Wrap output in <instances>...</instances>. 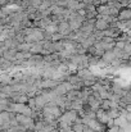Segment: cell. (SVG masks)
Returning a JSON list of instances; mask_svg holds the SVG:
<instances>
[{
  "mask_svg": "<svg viewBox=\"0 0 131 132\" xmlns=\"http://www.w3.org/2000/svg\"><path fill=\"white\" fill-rule=\"evenodd\" d=\"M77 76H79V78L81 80V81H86V80H94V78H96V76L89 69V68H82V69H79L77 71V73H76Z\"/></svg>",
  "mask_w": 131,
  "mask_h": 132,
  "instance_id": "6da1fadb",
  "label": "cell"
},
{
  "mask_svg": "<svg viewBox=\"0 0 131 132\" xmlns=\"http://www.w3.org/2000/svg\"><path fill=\"white\" fill-rule=\"evenodd\" d=\"M122 32L117 28V27H109L108 30H105V31H103V35H104V37H111V39H113L114 41L120 37V35H121Z\"/></svg>",
  "mask_w": 131,
  "mask_h": 132,
  "instance_id": "7a4b0ae2",
  "label": "cell"
},
{
  "mask_svg": "<svg viewBox=\"0 0 131 132\" xmlns=\"http://www.w3.org/2000/svg\"><path fill=\"white\" fill-rule=\"evenodd\" d=\"M131 18V10L130 8H122L118 10L117 21H129Z\"/></svg>",
  "mask_w": 131,
  "mask_h": 132,
  "instance_id": "3957f363",
  "label": "cell"
},
{
  "mask_svg": "<svg viewBox=\"0 0 131 132\" xmlns=\"http://www.w3.org/2000/svg\"><path fill=\"white\" fill-rule=\"evenodd\" d=\"M100 59H102L105 64H111V63L116 59V56H114L113 51H112V50H109V51H104V54L100 56Z\"/></svg>",
  "mask_w": 131,
  "mask_h": 132,
  "instance_id": "277c9868",
  "label": "cell"
},
{
  "mask_svg": "<svg viewBox=\"0 0 131 132\" xmlns=\"http://www.w3.org/2000/svg\"><path fill=\"white\" fill-rule=\"evenodd\" d=\"M58 84L59 82H57L54 80H41V88H44V90H53Z\"/></svg>",
  "mask_w": 131,
  "mask_h": 132,
  "instance_id": "5b68a950",
  "label": "cell"
},
{
  "mask_svg": "<svg viewBox=\"0 0 131 132\" xmlns=\"http://www.w3.org/2000/svg\"><path fill=\"white\" fill-rule=\"evenodd\" d=\"M17 50L16 49H9V50H5L3 53V59L8 60V62H14V55H16Z\"/></svg>",
  "mask_w": 131,
  "mask_h": 132,
  "instance_id": "8992f818",
  "label": "cell"
},
{
  "mask_svg": "<svg viewBox=\"0 0 131 132\" xmlns=\"http://www.w3.org/2000/svg\"><path fill=\"white\" fill-rule=\"evenodd\" d=\"M43 44H44V41L34 43V44L31 45V47H30V53H31L32 55H35V54H40L41 50H43Z\"/></svg>",
  "mask_w": 131,
  "mask_h": 132,
  "instance_id": "52a82bcc",
  "label": "cell"
},
{
  "mask_svg": "<svg viewBox=\"0 0 131 132\" xmlns=\"http://www.w3.org/2000/svg\"><path fill=\"white\" fill-rule=\"evenodd\" d=\"M94 28H95L96 31H105V30L109 28V26H108L103 19H96V22H95V24H94Z\"/></svg>",
  "mask_w": 131,
  "mask_h": 132,
  "instance_id": "ba28073f",
  "label": "cell"
},
{
  "mask_svg": "<svg viewBox=\"0 0 131 132\" xmlns=\"http://www.w3.org/2000/svg\"><path fill=\"white\" fill-rule=\"evenodd\" d=\"M79 94H80V91L71 90V91H68L64 96H66V99H67L68 101H75V100H77V99H79Z\"/></svg>",
  "mask_w": 131,
  "mask_h": 132,
  "instance_id": "9c48e42d",
  "label": "cell"
},
{
  "mask_svg": "<svg viewBox=\"0 0 131 132\" xmlns=\"http://www.w3.org/2000/svg\"><path fill=\"white\" fill-rule=\"evenodd\" d=\"M31 43H22V44H18L16 50L17 51H21V53H28L30 51V47H31Z\"/></svg>",
  "mask_w": 131,
  "mask_h": 132,
  "instance_id": "30bf717a",
  "label": "cell"
},
{
  "mask_svg": "<svg viewBox=\"0 0 131 132\" xmlns=\"http://www.w3.org/2000/svg\"><path fill=\"white\" fill-rule=\"evenodd\" d=\"M105 113H107L108 118H111V119H116L117 117H120V108H118V109H108Z\"/></svg>",
  "mask_w": 131,
  "mask_h": 132,
  "instance_id": "8fae6325",
  "label": "cell"
},
{
  "mask_svg": "<svg viewBox=\"0 0 131 132\" xmlns=\"http://www.w3.org/2000/svg\"><path fill=\"white\" fill-rule=\"evenodd\" d=\"M44 31H46V32H49L50 35H53V34H57L58 32V23H51L50 26H48Z\"/></svg>",
  "mask_w": 131,
  "mask_h": 132,
  "instance_id": "7c38bea8",
  "label": "cell"
},
{
  "mask_svg": "<svg viewBox=\"0 0 131 132\" xmlns=\"http://www.w3.org/2000/svg\"><path fill=\"white\" fill-rule=\"evenodd\" d=\"M53 46H54V53H60L63 50V40L53 43Z\"/></svg>",
  "mask_w": 131,
  "mask_h": 132,
  "instance_id": "4fadbf2b",
  "label": "cell"
},
{
  "mask_svg": "<svg viewBox=\"0 0 131 132\" xmlns=\"http://www.w3.org/2000/svg\"><path fill=\"white\" fill-rule=\"evenodd\" d=\"M27 101H28V96L25 95V94H21V95L17 97V100H16L17 104H27Z\"/></svg>",
  "mask_w": 131,
  "mask_h": 132,
  "instance_id": "5bb4252c",
  "label": "cell"
},
{
  "mask_svg": "<svg viewBox=\"0 0 131 132\" xmlns=\"http://www.w3.org/2000/svg\"><path fill=\"white\" fill-rule=\"evenodd\" d=\"M82 123H72L71 126V131L72 132H82Z\"/></svg>",
  "mask_w": 131,
  "mask_h": 132,
  "instance_id": "9a60e30c",
  "label": "cell"
},
{
  "mask_svg": "<svg viewBox=\"0 0 131 132\" xmlns=\"http://www.w3.org/2000/svg\"><path fill=\"white\" fill-rule=\"evenodd\" d=\"M60 40H64V36L63 35H60V34H53L51 35V39H50V41L51 43H55V41H60Z\"/></svg>",
  "mask_w": 131,
  "mask_h": 132,
  "instance_id": "2e32d148",
  "label": "cell"
},
{
  "mask_svg": "<svg viewBox=\"0 0 131 132\" xmlns=\"http://www.w3.org/2000/svg\"><path fill=\"white\" fill-rule=\"evenodd\" d=\"M50 5H51V3H50V1H48V3H41V4L39 5V8H37V12H44V10L49 9V8H50Z\"/></svg>",
  "mask_w": 131,
  "mask_h": 132,
  "instance_id": "e0dca14e",
  "label": "cell"
},
{
  "mask_svg": "<svg viewBox=\"0 0 131 132\" xmlns=\"http://www.w3.org/2000/svg\"><path fill=\"white\" fill-rule=\"evenodd\" d=\"M99 59H100V58H98V56H89V67H91V65H98Z\"/></svg>",
  "mask_w": 131,
  "mask_h": 132,
  "instance_id": "ac0fdd59",
  "label": "cell"
},
{
  "mask_svg": "<svg viewBox=\"0 0 131 132\" xmlns=\"http://www.w3.org/2000/svg\"><path fill=\"white\" fill-rule=\"evenodd\" d=\"M67 1L68 0H57L54 4L58 5V6H60V8H63V9H66L67 8Z\"/></svg>",
  "mask_w": 131,
  "mask_h": 132,
  "instance_id": "d6986e66",
  "label": "cell"
},
{
  "mask_svg": "<svg viewBox=\"0 0 131 132\" xmlns=\"http://www.w3.org/2000/svg\"><path fill=\"white\" fill-rule=\"evenodd\" d=\"M122 50H124V53H125V54H129V55H130L131 54V43H125Z\"/></svg>",
  "mask_w": 131,
  "mask_h": 132,
  "instance_id": "ffe728a7",
  "label": "cell"
},
{
  "mask_svg": "<svg viewBox=\"0 0 131 132\" xmlns=\"http://www.w3.org/2000/svg\"><path fill=\"white\" fill-rule=\"evenodd\" d=\"M109 65H111L112 68H120V67H121V59H114Z\"/></svg>",
  "mask_w": 131,
  "mask_h": 132,
  "instance_id": "44dd1931",
  "label": "cell"
},
{
  "mask_svg": "<svg viewBox=\"0 0 131 132\" xmlns=\"http://www.w3.org/2000/svg\"><path fill=\"white\" fill-rule=\"evenodd\" d=\"M41 4V1L40 0H30V6H32V8H35L36 10H37V8H39V5Z\"/></svg>",
  "mask_w": 131,
  "mask_h": 132,
  "instance_id": "7402d4cb",
  "label": "cell"
},
{
  "mask_svg": "<svg viewBox=\"0 0 131 132\" xmlns=\"http://www.w3.org/2000/svg\"><path fill=\"white\" fill-rule=\"evenodd\" d=\"M109 132H121V128H120L118 126H114V125H113V126L109 127Z\"/></svg>",
  "mask_w": 131,
  "mask_h": 132,
  "instance_id": "603a6c76",
  "label": "cell"
},
{
  "mask_svg": "<svg viewBox=\"0 0 131 132\" xmlns=\"http://www.w3.org/2000/svg\"><path fill=\"white\" fill-rule=\"evenodd\" d=\"M0 5L1 6H6V5H9V3H8V0H0Z\"/></svg>",
  "mask_w": 131,
  "mask_h": 132,
  "instance_id": "cb8c5ba5",
  "label": "cell"
},
{
  "mask_svg": "<svg viewBox=\"0 0 131 132\" xmlns=\"http://www.w3.org/2000/svg\"><path fill=\"white\" fill-rule=\"evenodd\" d=\"M4 17H6V14L3 12V9L0 8V18H4Z\"/></svg>",
  "mask_w": 131,
  "mask_h": 132,
  "instance_id": "d4e9b609",
  "label": "cell"
},
{
  "mask_svg": "<svg viewBox=\"0 0 131 132\" xmlns=\"http://www.w3.org/2000/svg\"><path fill=\"white\" fill-rule=\"evenodd\" d=\"M17 1H18V0H8V3H9L10 5H12V4H16Z\"/></svg>",
  "mask_w": 131,
  "mask_h": 132,
  "instance_id": "484cf974",
  "label": "cell"
},
{
  "mask_svg": "<svg viewBox=\"0 0 131 132\" xmlns=\"http://www.w3.org/2000/svg\"><path fill=\"white\" fill-rule=\"evenodd\" d=\"M59 132H72L71 128H66V130H59Z\"/></svg>",
  "mask_w": 131,
  "mask_h": 132,
  "instance_id": "4316f807",
  "label": "cell"
},
{
  "mask_svg": "<svg viewBox=\"0 0 131 132\" xmlns=\"http://www.w3.org/2000/svg\"><path fill=\"white\" fill-rule=\"evenodd\" d=\"M3 112H5V108H4V106L0 104V113H3Z\"/></svg>",
  "mask_w": 131,
  "mask_h": 132,
  "instance_id": "83f0119b",
  "label": "cell"
},
{
  "mask_svg": "<svg viewBox=\"0 0 131 132\" xmlns=\"http://www.w3.org/2000/svg\"><path fill=\"white\" fill-rule=\"evenodd\" d=\"M3 26V21H1V18H0V27Z\"/></svg>",
  "mask_w": 131,
  "mask_h": 132,
  "instance_id": "f1b7e54d",
  "label": "cell"
},
{
  "mask_svg": "<svg viewBox=\"0 0 131 132\" xmlns=\"http://www.w3.org/2000/svg\"><path fill=\"white\" fill-rule=\"evenodd\" d=\"M121 1H130V0H120V3H121Z\"/></svg>",
  "mask_w": 131,
  "mask_h": 132,
  "instance_id": "f546056e",
  "label": "cell"
},
{
  "mask_svg": "<svg viewBox=\"0 0 131 132\" xmlns=\"http://www.w3.org/2000/svg\"><path fill=\"white\" fill-rule=\"evenodd\" d=\"M0 8H1V5H0Z\"/></svg>",
  "mask_w": 131,
  "mask_h": 132,
  "instance_id": "4dcf8cb0",
  "label": "cell"
}]
</instances>
